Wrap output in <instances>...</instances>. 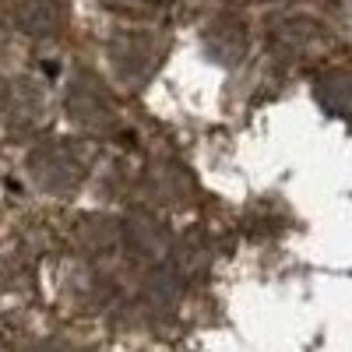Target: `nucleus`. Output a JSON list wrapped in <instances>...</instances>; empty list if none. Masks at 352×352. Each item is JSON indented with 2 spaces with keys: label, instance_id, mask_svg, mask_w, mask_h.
Returning a JSON list of instances; mask_svg holds the SVG:
<instances>
[{
  "label": "nucleus",
  "instance_id": "obj_2",
  "mask_svg": "<svg viewBox=\"0 0 352 352\" xmlns=\"http://www.w3.org/2000/svg\"><path fill=\"white\" fill-rule=\"evenodd\" d=\"M317 99L335 116H352V71H328L317 78Z\"/></svg>",
  "mask_w": 352,
  "mask_h": 352
},
{
  "label": "nucleus",
  "instance_id": "obj_3",
  "mask_svg": "<svg viewBox=\"0 0 352 352\" xmlns=\"http://www.w3.org/2000/svg\"><path fill=\"white\" fill-rule=\"evenodd\" d=\"M28 8H36V14L32 11H21L18 14L28 32L46 36V32H53V25H60V8H56L53 0H28Z\"/></svg>",
  "mask_w": 352,
  "mask_h": 352
},
{
  "label": "nucleus",
  "instance_id": "obj_1",
  "mask_svg": "<svg viewBox=\"0 0 352 352\" xmlns=\"http://www.w3.org/2000/svg\"><path fill=\"white\" fill-rule=\"evenodd\" d=\"M28 169H32V176H36L39 187L64 194V190H71V187L81 184L85 159L71 148V144L56 141V144H43L39 152H32V159H28Z\"/></svg>",
  "mask_w": 352,
  "mask_h": 352
}]
</instances>
